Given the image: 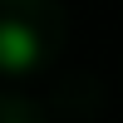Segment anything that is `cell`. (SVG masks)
Listing matches in <instances>:
<instances>
[{
  "label": "cell",
  "mask_w": 123,
  "mask_h": 123,
  "mask_svg": "<svg viewBox=\"0 0 123 123\" xmlns=\"http://www.w3.org/2000/svg\"><path fill=\"white\" fill-rule=\"evenodd\" d=\"M39 54V35L25 20H0V74H30Z\"/></svg>",
  "instance_id": "6da1fadb"
},
{
  "label": "cell",
  "mask_w": 123,
  "mask_h": 123,
  "mask_svg": "<svg viewBox=\"0 0 123 123\" xmlns=\"http://www.w3.org/2000/svg\"><path fill=\"white\" fill-rule=\"evenodd\" d=\"M15 123H30V118H15Z\"/></svg>",
  "instance_id": "7a4b0ae2"
}]
</instances>
